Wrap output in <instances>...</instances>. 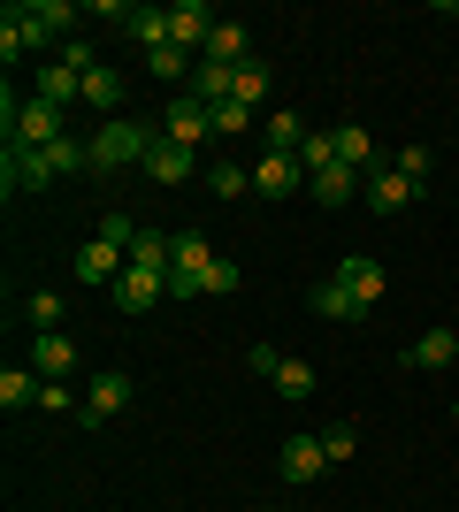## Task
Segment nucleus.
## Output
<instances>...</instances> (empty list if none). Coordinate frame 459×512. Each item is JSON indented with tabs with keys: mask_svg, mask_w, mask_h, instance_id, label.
Instances as JSON below:
<instances>
[{
	"mask_svg": "<svg viewBox=\"0 0 459 512\" xmlns=\"http://www.w3.org/2000/svg\"><path fill=\"white\" fill-rule=\"evenodd\" d=\"M452 360H459V337H452V329H429V337L406 344V367H452Z\"/></svg>",
	"mask_w": 459,
	"mask_h": 512,
	"instance_id": "412c9836",
	"label": "nucleus"
},
{
	"mask_svg": "<svg viewBox=\"0 0 459 512\" xmlns=\"http://www.w3.org/2000/svg\"><path fill=\"white\" fill-rule=\"evenodd\" d=\"M31 100H46V107H62V115H69V107L85 100V77H77L69 62H46L39 77H31Z\"/></svg>",
	"mask_w": 459,
	"mask_h": 512,
	"instance_id": "ddd939ff",
	"label": "nucleus"
},
{
	"mask_svg": "<svg viewBox=\"0 0 459 512\" xmlns=\"http://www.w3.org/2000/svg\"><path fill=\"white\" fill-rule=\"evenodd\" d=\"M31 367H39L46 383H69V375H77V344H69L62 329H46V337H31Z\"/></svg>",
	"mask_w": 459,
	"mask_h": 512,
	"instance_id": "4468645a",
	"label": "nucleus"
},
{
	"mask_svg": "<svg viewBox=\"0 0 459 512\" xmlns=\"http://www.w3.org/2000/svg\"><path fill=\"white\" fill-rule=\"evenodd\" d=\"M39 390H46V375H39V367H0V413L39 406Z\"/></svg>",
	"mask_w": 459,
	"mask_h": 512,
	"instance_id": "a211bd4d",
	"label": "nucleus"
},
{
	"mask_svg": "<svg viewBox=\"0 0 459 512\" xmlns=\"http://www.w3.org/2000/svg\"><path fill=\"white\" fill-rule=\"evenodd\" d=\"M23 321H31V329H62V291H31V299H23Z\"/></svg>",
	"mask_w": 459,
	"mask_h": 512,
	"instance_id": "7c9ffc66",
	"label": "nucleus"
},
{
	"mask_svg": "<svg viewBox=\"0 0 459 512\" xmlns=\"http://www.w3.org/2000/svg\"><path fill=\"white\" fill-rule=\"evenodd\" d=\"M192 169H199V153H192V146H169V138L146 153V176H153V184H184Z\"/></svg>",
	"mask_w": 459,
	"mask_h": 512,
	"instance_id": "6ab92c4d",
	"label": "nucleus"
},
{
	"mask_svg": "<svg viewBox=\"0 0 459 512\" xmlns=\"http://www.w3.org/2000/svg\"><path fill=\"white\" fill-rule=\"evenodd\" d=\"M230 291H238V260L215 253V268H207V299H230Z\"/></svg>",
	"mask_w": 459,
	"mask_h": 512,
	"instance_id": "e433bc0d",
	"label": "nucleus"
},
{
	"mask_svg": "<svg viewBox=\"0 0 459 512\" xmlns=\"http://www.w3.org/2000/svg\"><path fill=\"white\" fill-rule=\"evenodd\" d=\"M314 314H322V321H368V306L352 299L337 276H322V283H314Z\"/></svg>",
	"mask_w": 459,
	"mask_h": 512,
	"instance_id": "aec40b11",
	"label": "nucleus"
},
{
	"mask_svg": "<svg viewBox=\"0 0 459 512\" xmlns=\"http://www.w3.org/2000/svg\"><path fill=\"white\" fill-rule=\"evenodd\" d=\"M452 421H459V398H452Z\"/></svg>",
	"mask_w": 459,
	"mask_h": 512,
	"instance_id": "a19ab883",
	"label": "nucleus"
},
{
	"mask_svg": "<svg viewBox=\"0 0 459 512\" xmlns=\"http://www.w3.org/2000/svg\"><path fill=\"white\" fill-rule=\"evenodd\" d=\"M161 138H169V146H207V138H215V115H207V107L192 100V92H176L169 100V115H161Z\"/></svg>",
	"mask_w": 459,
	"mask_h": 512,
	"instance_id": "423d86ee",
	"label": "nucleus"
},
{
	"mask_svg": "<svg viewBox=\"0 0 459 512\" xmlns=\"http://www.w3.org/2000/svg\"><path fill=\"white\" fill-rule=\"evenodd\" d=\"M261 92H268V69H261V62H245L238 77H230V100H245V107H261Z\"/></svg>",
	"mask_w": 459,
	"mask_h": 512,
	"instance_id": "f704fd0d",
	"label": "nucleus"
},
{
	"mask_svg": "<svg viewBox=\"0 0 459 512\" xmlns=\"http://www.w3.org/2000/svg\"><path fill=\"white\" fill-rule=\"evenodd\" d=\"M337 283H345V291H352V299H360V306H368V314H375V306H383V260H368V253L337 260Z\"/></svg>",
	"mask_w": 459,
	"mask_h": 512,
	"instance_id": "2eb2a0df",
	"label": "nucleus"
},
{
	"mask_svg": "<svg viewBox=\"0 0 459 512\" xmlns=\"http://www.w3.org/2000/svg\"><path fill=\"white\" fill-rule=\"evenodd\" d=\"M85 107H100L108 123H115V115H123V77H115L108 62H100V69H92V77H85Z\"/></svg>",
	"mask_w": 459,
	"mask_h": 512,
	"instance_id": "b1692460",
	"label": "nucleus"
},
{
	"mask_svg": "<svg viewBox=\"0 0 459 512\" xmlns=\"http://www.w3.org/2000/svg\"><path fill=\"white\" fill-rule=\"evenodd\" d=\"M123 31H131V39L153 54V46H169V8H146V0H138L131 16H123Z\"/></svg>",
	"mask_w": 459,
	"mask_h": 512,
	"instance_id": "5701e85b",
	"label": "nucleus"
},
{
	"mask_svg": "<svg viewBox=\"0 0 459 512\" xmlns=\"http://www.w3.org/2000/svg\"><path fill=\"white\" fill-rule=\"evenodd\" d=\"M108 299H115V314L138 321V314H153V306L169 299V276H153V268H123V283H115Z\"/></svg>",
	"mask_w": 459,
	"mask_h": 512,
	"instance_id": "6e6552de",
	"label": "nucleus"
},
{
	"mask_svg": "<svg viewBox=\"0 0 459 512\" xmlns=\"http://www.w3.org/2000/svg\"><path fill=\"white\" fill-rule=\"evenodd\" d=\"M276 398H291V406H299V398H314V367L284 352V367H276Z\"/></svg>",
	"mask_w": 459,
	"mask_h": 512,
	"instance_id": "c756f323",
	"label": "nucleus"
},
{
	"mask_svg": "<svg viewBox=\"0 0 459 512\" xmlns=\"http://www.w3.org/2000/svg\"><path fill=\"white\" fill-rule=\"evenodd\" d=\"M391 169L406 176V184H429V169H437V153H429V146H398V153H391Z\"/></svg>",
	"mask_w": 459,
	"mask_h": 512,
	"instance_id": "473e14b6",
	"label": "nucleus"
},
{
	"mask_svg": "<svg viewBox=\"0 0 459 512\" xmlns=\"http://www.w3.org/2000/svg\"><path fill=\"white\" fill-rule=\"evenodd\" d=\"M54 62H69V69H77V77H92V69H100V54H92V39H85V31H77V39H69L62 54H54Z\"/></svg>",
	"mask_w": 459,
	"mask_h": 512,
	"instance_id": "c9c22d12",
	"label": "nucleus"
},
{
	"mask_svg": "<svg viewBox=\"0 0 459 512\" xmlns=\"http://www.w3.org/2000/svg\"><path fill=\"white\" fill-rule=\"evenodd\" d=\"M199 62L245 69V62H253V46H245V31H238V23H215V39H207V54H199Z\"/></svg>",
	"mask_w": 459,
	"mask_h": 512,
	"instance_id": "4be33fe9",
	"label": "nucleus"
},
{
	"mask_svg": "<svg viewBox=\"0 0 459 512\" xmlns=\"http://www.w3.org/2000/svg\"><path fill=\"white\" fill-rule=\"evenodd\" d=\"M322 451H329V467H337V459H352V451H360V436L337 421V428H322Z\"/></svg>",
	"mask_w": 459,
	"mask_h": 512,
	"instance_id": "4c0bfd02",
	"label": "nucleus"
},
{
	"mask_svg": "<svg viewBox=\"0 0 459 512\" xmlns=\"http://www.w3.org/2000/svg\"><path fill=\"white\" fill-rule=\"evenodd\" d=\"M8 31H23V46H46V39H77V31H69V23H77V8H69V0H16V8H8Z\"/></svg>",
	"mask_w": 459,
	"mask_h": 512,
	"instance_id": "f03ea898",
	"label": "nucleus"
},
{
	"mask_svg": "<svg viewBox=\"0 0 459 512\" xmlns=\"http://www.w3.org/2000/svg\"><path fill=\"white\" fill-rule=\"evenodd\" d=\"M207 268H215V253H207V237H176V253H169V299H199L207 291Z\"/></svg>",
	"mask_w": 459,
	"mask_h": 512,
	"instance_id": "20e7f679",
	"label": "nucleus"
},
{
	"mask_svg": "<svg viewBox=\"0 0 459 512\" xmlns=\"http://www.w3.org/2000/svg\"><path fill=\"white\" fill-rule=\"evenodd\" d=\"M138 237H146V230H138V222H131L123 207H108V214H100V245H115L123 260H131V245H138Z\"/></svg>",
	"mask_w": 459,
	"mask_h": 512,
	"instance_id": "a878e982",
	"label": "nucleus"
},
{
	"mask_svg": "<svg viewBox=\"0 0 459 512\" xmlns=\"http://www.w3.org/2000/svg\"><path fill=\"white\" fill-rule=\"evenodd\" d=\"M322 467H329L322 436H284V451H276V474H284L291 490H306V482H322Z\"/></svg>",
	"mask_w": 459,
	"mask_h": 512,
	"instance_id": "0eeeda50",
	"label": "nucleus"
},
{
	"mask_svg": "<svg viewBox=\"0 0 459 512\" xmlns=\"http://www.w3.org/2000/svg\"><path fill=\"white\" fill-rule=\"evenodd\" d=\"M0 184H8V192H46L54 169H46L39 146H8V153H0Z\"/></svg>",
	"mask_w": 459,
	"mask_h": 512,
	"instance_id": "f8f14e48",
	"label": "nucleus"
},
{
	"mask_svg": "<svg viewBox=\"0 0 459 512\" xmlns=\"http://www.w3.org/2000/svg\"><path fill=\"white\" fill-rule=\"evenodd\" d=\"M123 406H131V375H123V367H100V375L85 383V406H77V421L100 428V421H115Z\"/></svg>",
	"mask_w": 459,
	"mask_h": 512,
	"instance_id": "39448f33",
	"label": "nucleus"
},
{
	"mask_svg": "<svg viewBox=\"0 0 459 512\" xmlns=\"http://www.w3.org/2000/svg\"><path fill=\"white\" fill-rule=\"evenodd\" d=\"M39 406H46V413H69V406H77V390H69V383H46Z\"/></svg>",
	"mask_w": 459,
	"mask_h": 512,
	"instance_id": "ea45409f",
	"label": "nucleus"
},
{
	"mask_svg": "<svg viewBox=\"0 0 459 512\" xmlns=\"http://www.w3.org/2000/svg\"><path fill=\"white\" fill-rule=\"evenodd\" d=\"M337 161H345V169H360V176H368L375 161H383V153H375V138H368V130H360V123H345V130H337Z\"/></svg>",
	"mask_w": 459,
	"mask_h": 512,
	"instance_id": "393cba45",
	"label": "nucleus"
},
{
	"mask_svg": "<svg viewBox=\"0 0 459 512\" xmlns=\"http://www.w3.org/2000/svg\"><path fill=\"white\" fill-rule=\"evenodd\" d=\"M207 115H215V138H245V130H253V107L245 100H222V107H207Z\"/></svg>",
	"mask_w": 459,
	"mask_h": 512,
	"instance_id": "72a5a7b5",
	"label": "nucleus"
},
{
	"mask_svg": "<svg viewBox=\"0 0 459 512\" xmlns=\"http://www.w3.org/2000/svg\"><path fill=\"white\" fill-rule=\"evenodd\" d=\"M169 253H176V237H161V230H146L131 245V268H153V276H169Z\"/></svg>",
	"mask_w": 459,
	"mask_h": 512,
	"instance_id": "bb28decb",
	"label": "nucleus"
},
{
	"mask_svg": "<svg viewBox=\"0 0 459 512\" xmlns=\"http://www.w3.org/2000/svg\"><path fill=\"white\" fill-rule=\"evenodd\" d=\"M146 69L161 77V85H176V77H192V54H184V46H153V54H146Z\"/></svg>",
	"mask_w": 459,
	"mask_h": 512,
	"instance_id": "2f4dec72",
	"label": "nucleus"
},
{
	"mask_svg": "<svg viewBox=\"0 0 459 512\" xmlns=\"http://www.w3.org/2000/svg\"><path fill=\"white\" fill-rule=\"evenodd\" d=\"M153 146H161V130H153L146 115H115V123L92 130V176H108V169H146Z\"/></svg>",
	"mask_w": 459,
	"mask_h": 512,
	"instance_id": "f257e3e1",
	"label": "nucleus"
},
{
	"mask_svg": "<svg viewBox=\"0 0 459 512\" xmlns=\"http://www.w3.org/2000/svg\"><path fill=\"white\" fill-rule=\"evenodd\" d=\"M245 367H253L261 383H276V367H284V352H276V344H253V352H245Z\"/></svg>",
	"mask_w": 459,
	"mask_h": 512,
	"instance_id": "58836bf2",
	"label": "nucleus"
},
{
	"mask_svg": "<svg viewBox=\"0 0 459 512\" xmlns=\"http://www.w3.org/2000/svg\"><path fill=\"white\" fill-rule=\"evenodd\" d=\"M215 23H222V16H207L199 0H176V8H169V46H184V54L199 62V54H207V39H215Z\"/></svg>",
	"mask_w": 459,
	"mask_h": 512,
	"instance_id": "9d476101",
	"label": "nucleus"
},
{
	"mask_svg": "<svg viewBox=\"0 0 459 512\" xmlns=\"http://www.w3.org/2000/svg\"><path fill=\"white\" fill-rule=\"evenodd\" d=\"M207 192H215V199L253 192V169H245V161H215V169H207Z\"/></svg>",
	"mask_w": 459,
	"mask_h": 512,
	"instance_id": "c85d7f7f",
	"label": "nucleus"
},
{
	"mask_svg": "<svg viewBox=\"0 0 459 512\" xmlns=\"http://www.w3.org/2000/svg\"><path fill=\"white\" fill-rule=\"evenodd\" d=\"M299 146H306V123L291 107H276V115H268V153H299Z\"/></svg>",
	"mask_w": 459,
	"mask_h": 512,
	"instance_id": "cd10ccee",
	"label": "nucleus"
},
{
	"mask_svg": "<svg viewBox=\"0 0 459 512\" xmlns=\"http://www.w3.org/2000/svg\"><path fill=\"white\" fill-rule=\"evenodd\" d=\"M123 268H131V260L115 253V245H100V237L77 253V283H100V291H115V283H123Z\"/></svg>",
	"mask_w": 459,
	"mask_h": 512,
	"instance_id": "dca6fc26",
	"label": "nucleus"
},
{
	"mask_svg": "<svg viewBox=\"0 0 459 512\" xmlns=\"http://www.w3.org/2000/svg\"><path fill=\"white\" fill-rule=\"evenodd\" d=\"M360 192H368V207H375V214H406V207L421 199V184H406L391 161H375V169L360 176Z\"/></svg>",
	"mask_w": 459,
	"mask_h": 512,
	"instance_id": "1a4fd4ad",
	"label": "nucleus"
},
{
	"mask_svg": "<svg viewBox=\"0 0 459 512\" xmlns=\"http://www.w3.org/2000/svg\"><path fill=\"white\" fill-rule=\"evenodd\" d=\"M306 192L322 199V207H345V199H360V169L329 161V169H314V176H306Z\"/></svg>",
	"mask_w": 459,
	"mask_h": 512,
	"instance_id": "f3484780",
	"label": "nucleus"
},
{
	"mask_svg": "<svg viewBox=\"0 0 459 512\" xmlns=\"http://www.w3.org/2000/svg\"><path fill=\"white\" fill-rule=\"evenodd\" d=\"M253 192H261V199H291V192H306L299 153H261V161H253Z\"/></svg>",
	"mask_w": 459,
	"mask_h": 512,
	"instance_id": "9b49d317",
	"label": "nucleus"
},
{
	"mask_svg": "<svg viewBox=\"0 0 459 512\" xmlns=\"http://www.w3.org/2000/svg\"><path fill=\"white\" fill-rule=\"evenodd\" d=\"M0 123H8V146H54V138H69L62 130V107H46V100H0Z\"/></svg>",
	"mask_w": 459,
	"mask_h": 512,
	"instance_id": "7ed1b4c3",
	"label": "nucleus"
}]
</instances>
